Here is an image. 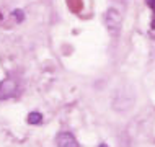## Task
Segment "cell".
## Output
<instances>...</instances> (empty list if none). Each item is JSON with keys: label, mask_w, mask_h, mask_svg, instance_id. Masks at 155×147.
<instances>
[{"label": "cell", "mask_w": 155, "mask_h": 147, "mask_svg": "<svg viewBox=\"0 0 155 147\" xmlns=\"http://www.w3.org/2000/svg\"><path fill=\"white\" fill-rule=\"evenodd\" d=\"M26 121H28L30 124H39L41 121H43V115H41V113L33 111V113H30V115H28Z\"/></svg>", "instance_id": "277c9868"}, {"label": "cell", "mask_w": 155, "mask_h": 147, "mask_svg": "<svg viewBox=\"0 0 155 147\" xmlns=\"http://www.w3.org/2000/svg\"><path fill=\"white\" fill-rule=\"evenodd\" d=\"M18 92V83L13 79H5L0 82V100H8L16 95Z\"/></svg>", "instance_id": "7a4b0ae2"}, {"label": "cell", "mask_w": 155, "mask_h": 147, "mask_svg": "<svg viewBox=\"0 0 155 147\" xmlns=\"http://www.w3.org/2000/svg\"><path fill=\"white\" fill-rule=\"evenodd\" d=\"M56 144H57V147H78L77 139H75L70 132H65V131H62V132L57 134Z\"/></svg>", "instance_id": "3957f363"}, {"label": "cell", "mask_w": 155, "mask_h": 147, "mask_svg": "<svg viewBox=\"0 0 155 147\" xmlns=\"http://www.w3.org/2000/svg\"><path fill=\"white\" fill-rule=\"evenodd\" d=\"M12 15H13V18L16 20V23H21L23 20H25V13H23V10H15Z\"/></svg>", "instance_id": "5b68a950"}, {"label": "cell", "mask_w": 155, "mask_h": 147, "mask_svg": "<svg viewBox=\"0 0 155 147\" xmlns=\"http://www.w3.org/2000/svg\"><path fill=\"white\" fill-rule=\"evenodd\" d=\"M104 23H106V28L113 38L118 36L119 29H121V13L118 10H114V8L106 10V13H104Z\"/></svg>", "instance_id": "6da1fadb"}, {"label": "cell", "mask_w": 155, "mask_h": 147, "mask_svg": "<svg viewBox=\"0 0 155 147\" xmlns=\"http://www.w3.org/2000/svg\"><path fill=\"white\" fill-rule=\"evenodd\" d=\"M98 147H108V145H106V144H100Z\"/></svg>", "instance_id": "52a82bcc"}, {"label": "cell", "mask_w": 155, "mask_h": 147, "mask_svg": "<svg viewBox=\"0 0 155 147\" xmlns=\"http://www.w3.org/2000/svg\"><path fill=\"white\" fill-rule=\"evenodd\" d=\"M145 2H147V5H149V7L155 12V0H145Z\"/></svg>", "instance_id": "8992f818"}]
</instances>
